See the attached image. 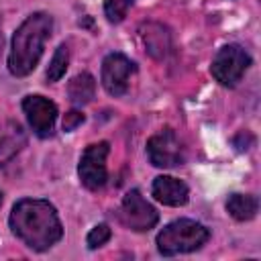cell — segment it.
<instances>
[{
  "instance_id": "15",
  "label": "cell",
  "mask_w": 261,
  "mask_h": 261,
  "mask_svg": "<svg viewBox=\"0 0 261 261\" xmlns=\"http://www.w3.org/2000/svg\"><path fill=\"white\" fill-rule=\"evenodd\" d=\"M67 63H69V49L67 45H59L57 51L53 53L51 61H49V67H47V82H59L63 75H65V69H67Z\"/></svg>"
},
{
  "instance_id": "3",
  "label": "cell",
  "mask_w": 261,
  "mask_h": 261,
  "mask_svg": "<svg viewBox=\"0 0 261 261\" xmlns=\"http://www.w3.org/2000/svg\"><path fill=\"white\" fill-rule=\"evenodd\" d=\"M210 232L204 224L190 220V218H179L169 222L159 234H157V249L161 255L171 257L179 253H192L200 249L208 241Z\"/></svg>"
},
{
  "instance_id": "19",
  "label": "cell",
  "mask_w": 261,
  "mask_h": 261,
  "mask_svg": "<svg viewBox=\"0 0 261 261\" xmlns=\"http://www.w3.org/2000/svg\"><path fill=\"white\" fill-rule=\"evenodd\" d=\"M232 143H234V147H237L239 151H247V149L253 145V137H251L247 130H241V133L232 139Z\"/></svg>"
},
{
  "instance_id": "11",
  "label": "cell",
  "mask_w": 261,
  "mask_h": 261,
  "mask_svg": "<svg viewBox=\"0 0 261 261\" xmlns=\"http://www.w3.org/2000/svg\"><path fill=\"white\" fill-rule=\"evenodd\" d=\"M141 39L147 53L155 59H165L171 51V35L161 22H145L141 27Z\"/></svg>"
},
{
  "instance_id": "9",
  "label": "cell",
  "mask_w": 261,
  "mask_h": 261,
  "mask_svg": "<svg viewBox=\"0 0 261 261\" xmlns=\"http://www.w3.org/2000/svg\"><path fill=\"white\" fill-rule=\"evenodd\" d=\"M22 110L27 114V120L37 137H49L55 126L57 118V106L45 96H27L22 100Z\"/></svg>"
},
{
  "instance_id": "7",
  "label": "cell",
  "mask_w": 261,
  "mask_h": 261,
  "mask_svg": "<svg viewBox=\"0 0 261 261\" xmlns=\"http://www.w3.org/2000/svg\"><path fill=\"white\" fill-rule=\"evenodd\" d=\"M108 151H110L108 143L100 141V143L86 147V151L82 153L77 173H80L82 184L88 190H100L106 184V179H108V169H106Z\"/></svg>"
},
{
  "instance_id": "4",
  "label": "cell",
  "mask_w": 261,
  "mask_h": 261,
  "mask_svg": "<svg viewBox=\"0 0 261 261\" xmlns=\"http://www.w3.org/2000/svg\"><path fill=\"white\" fill-rule=\"evenodd\" d=\"M249 65H251V57L241 45H224L214 55L210 71L214 80L220 82L222 86H234L237 82H241Z\"/></svg>"
},
{
  "instance_id": "20",
  "label": "cell",
  "mask_w": 261,
  "mask_h": 261,
  "mask_svg": "<svg viewBox=\"0 0 261 261\" xmlns=\"http://www.w3.org/2000/svg\"><path fill=\"white\" fill-rule=\"evenodd\" d=\"M2 45H4V37H2V31H0V53H2Z\"/></svg>"
},
{
  "instance_id": "17",
  "label": "cell",
  "mask_w": 261,
  "mask_h": 261,
  "mask_svg": "<svg viewBox=\"0 0 261 261\" xmlns=\"http://www.w3.org/2000/svg\"><path fill=\"white\" fill-rule=\"evenodd\" d=\"M110 234H112V230H110L108 224H104V222L96 224V226L88 232V239H86V241H88V247H90V249H98V247H102L104 243H108Z\"/></svg>"
},
{
  "instance_id": "5",
  "label": "cell",
  "mask_w": 261,
  "mask_h": 261,
  "mask_svg": "<svg viewBox=\"0 0 261 261\" xmlns=\"http://www.w3.org/2000/svg\"><path fill=\"white\" fill-rule=\"evenodd\" d=\"M118 216L124 226H128L130 230H137V232L153 228L159 220V212L141 196L139 190H130L124 194Z\"/></svg>"
},
{
  "instance_id": "14",
  "label": "cell",
  "mask_w": 261,
  "mask_h": 261,
  "mask_svg": "<svg viewBox=\"0 0 261 261\" xmlns=\"http://www.w3.org/2000/svg\"><path fill=\"white\" fill-rule=\"evenodd\" d=\"M27 145V137L18 124H10L8 133L0 137V167L6 165L22 147Z\"/></svg>"
},
{
  "instance_id": "12",
  "label": "cell",
  "mask_w": 261,
  "mask_h": 261,
  "mask_svg": "<svg viewBox=\"0 0 261 261\" xmlns=\"http://www.w3.org/2000/svg\"><path fill=\"white\" fill-rule=\"evenodd\" d=\"M94 94H96V80L88 71L73 75L67 84V96L75 106H84V104L92 102Z\"/></svg>"
},
{
  "instance_id": "16",
  "label": "cell",
  "mask_w": 261,
  "mask_h": 261,
  "mask_svg": "<svg viewBox=\"0 0 261 261\" xmlns=\"http://www.w3.org/2000/svg\"><path fill=\"white\" fill-rule=\"evenodd\" d=\"M135 0H104V14L110 22H120Z\"/></svg>"
},
{
  "instance_id": "21",
  "label": "cell",
  "mask_w": 261,
  "mask_h": 261,
  "mask_svg": "<svg viewBox=\"0 0 261 261\" xmlns=\"http://www.w3.org/2000/svg\"><path fill=\"white\" fill-rule=\"evenodd\" d=\"M0 204H2V194H0Z\"/></svg>"
},
{
  "instance_id": "2",
  "label": "cell",
  "mask_w": 261,
  "mask_h": 261,
  "mask_svg": "<svg viewBox=\"0 0 261 261\" xmlns=\"http://www.w3.org/2000/svg\"><path fill=\"white\" fill-rule=\"evenodd\" d=\"M53 31V18L47 12H35L27 16V20L14 31L8 55V69L16 77L29 75L45 49L47 39Z\"/></svg>"
},
{
  "instance_id": "1",
  "label": "cell",
  "mask_w": 261,
  "mask_h": 261,
  "mask_svg": "<svg viewBox=\"0 0 261 261\" xmlns=\"http://www.w3.org/2000/svg\"><path fill=\"white\" fill-rule=\"evenodd\" d=\"M8 222L12 232L33 251H47L63 234L57 210L47 200H18L12 206Z\"/></svg>"
},
{
  "instance_id": "6",
  "label": "cell",
  "mask_w": 261,
  "mask_h": 261,
  "mask_svg": "<svg viewBox=\"0 0 261 261\" xmlns=\"http://www.w3.org/2000/svg\"><path fill=\"white\" fill-rule=\"evenodd\" d=\"M147 155L155 167H177L186 159L181 141L171 128H161L147 141Z\"/></svg>"
},
{
  "instance_id": "18",
  "label": "cell",
  "mask_w": 261,
  "mask_h": 261,
  "mask_svg": "<svg viewBox=\"0 0 261 261\" xmlns=\"http://www.w3.org/2000/svg\"><path fill=\"white\" fill-rule=\"evenodd\" d=\"M82 122H84V114L77 112V110H71V112H67L65 118H63V130H73V128L80 126Z\"/></svg>"
},
{
  "instance_id": "13",
  "label": "cell",
  "mask_w": 261,
  "mask_h": 261,
  "mask_svg": "<svg viewBox=\"0 0 261 261\" xmlns=\"http://www.w3.org/2000/svg\"><path fill=\"white\" fill-rule=\"evenodd\" d=\"M259 210V202L255 196L249 194H230L226 200V212L234 218V220H251L255 218Z\"/></svg>"
},
{
  "instance_id": "8",
  "label": "cell",
  "mask_w": 261,
  "mask_h": 261,
  "mask_svg": "<svg viewBox=\"0 0 261 261\" xmlns=\"http://www.w3.org/2000/svg\"><path fill=\"white\" fill-rule=\"evenodd\" d=\"M135 73V63L122 53H110L102 61V86L104 90L118 98L128 90V80Z\"/></svg>"
},
{
  "instance_id": "10",
  "label": "cell",
  "mask_w": 261,
  "mask_h": 261,
  "mask_svg": "<svg viewBox=\"0 0 261 261\" xmlns=\"http://www.w3.org/2000/svg\"><path fill=\"white\" fill-rule=\"evenodd\" d=\"M153 198L165 206H184L190 198V190L188 186L171 175H159L153 179Z\"/></svg>"
}]
</instances>
